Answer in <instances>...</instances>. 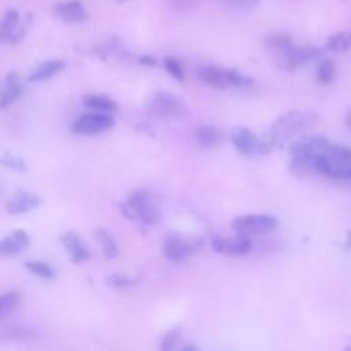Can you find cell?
<instances>
[{"instance_id": "1", "label": "cell", "mask_w": 351, "mask_h": 351, "mask_svg": "<svg viewBox=\"0 0 351 351\" xmlns=\"http://www.w3.org/2000/svg\"><path fill=\"white\" fill-rule=\"evenodd\" d=\"M321 121L319 115L314 111L289 110L277 117L269 128V143L273 147L282 145L292 140L295 136L313 129Z\"/></svg>"}, {"instance_id": "2", "label": "cell", "mask_w": 351, "mask_h": 351, "mask_svg": "<svg viewBox=\"0 0 351 351\" xmlns=\"http://www.w3.org/2000/svg\"><path fill=\"white\" fill-rule=\"evenodd\" d=\"M313 170L328 178L351 180V148L330 144L314 159Z\"/></svg>"}, {"instance_id": "3", "label": "cell", "mask_w": 351, "mask_h": 351, "mask_svg": "<svg viewBox=\"0 0 351 351\" xmlns=\"http://www.w3.org/2000/svg\"><path fill=\"white\" fill-rule=\"evenodd\" d=\"M329 145L330 143L322 136H307L293 141L289 147L291 170L296 174L314 171V159Z\"/></svg>"}, {"instance_id": "4", "label": "cell", "mask_w": 351, "mask_h": 351, "mask_svg": "<svg viewBox=\"0 0 351 351\" xmlns=\"http://www.w3.org/2000/svg\"><path fill=\"white\" fill-rule=\"evenodd\" d=\"M122 211L129 219H137L145 225H155L162 218L156 197L147 189L133 191L122 204Z\"/></svg>"}, {"instance_id": "5", "label": "cell", "mask_w": 351, "mask_h": 351, "mask_svg": "<svg viewBox=\"0 0 351 351\" xmlns=\"http://www.w3.org/2000/svg\"><path fill=\"white\" fill-rule=\"evenodd\" d=\"M148 112L159 119H181L186 114L184 103L170 92L159 90L154 93L147 104Z\"/></svg>"}, {"instance_id": "6", "label": "cell", "mask_w": 351, "mask_h": 351, "mask_svg": "<svg viewBox=\"0 0 351 351\" xmlns=\"http://www.w3.org/2000/svg\"><path fill=\"white\" fill-rule=\"evenodd\" d=\"M230 140L233 147L243 155L259 156L266 155L273 149V145L261 137H258L251 129L245 126H237L230 132Z\"/></svg>"}, {"instance_id": "7", "label": "cell", "mask_w": 351, "mask_h": 351, "mask_svg": "<svg viewBox=\"0 0 351 351\" xmlns=\"http://www.w3.org/2000/svg\"><path fill=\"white\" fill-rule=\"evenodd\" d=\"M278 226V219L269 214H245L236 217L232 228L237 234L261 236L274 230Z\"/></svg>"}, {"instance_id": "8", "label": "cell", "mask_w": 351, "mask_h": 351, "mask_svg": "<svg viewBox=\"0 0 351 351\" xmlns=\"http://www.w3.org/2000/svg\"><path fill=\"white\" fill-rule=\"evenodd\" d=\"M114 119L106 112H88L78 117L73 122L71 132L80 136H92L110 130L114 126Z\"/></svg>"}, {"instance_id": "9", "label": "cell", "mask_w": 351, "mask_h": 351, "mask_svg": "<svg viewBox=\"0 0 351 351\" xmlns=\"http://www.w3.org/2000/svg\"><path fill=\"white\" fill-rule=\"evenodd\" d=\"M252 247L251 239L244 234L236 237H215L211 240V248L221 255L226 256H241L250 252Z\"/></svg>"}, {"instance_id": "10", "label": "cell", "mask_w": 351, "mask_h": 351, "mask_svg": "<svg viewBox=\"0 0 351 351\" xmlns=\"http://www.w3.org/2000/svg\"><path fill=\"white\" fill-rule=\"evenodd\" d=\"M319 55H321L319 48L314 45H302V47L292 45V48L288 51L285 58L280 62V67H282L287 71H293L313 62Z\"/></svg>"}, {"instance_id": "11", "label": "cell", "mask_w": 351, "mask_h": 351, "mask_svg": "<svg viewBox=\"0 0 351 351\" xmlns=\"http://www.w3.org/2000/svg\"><path fill=\"white\" fill-rule=\"evenodd\" d=\"M195 252V245L181 236H171L166 239L162 244V254L166 259L171 262H184L189 259Z\"/></svg>"}, {"instance_id": "12", "label": "cell", "mask_w": 351, "mask_h": 351, "mask_svg": "<svg viewBox=\"0 0 351 351\" xmlns=\"http://www.w3.org/2000/svg\"><path fill=\"white\" fill-rule=\"evenodd\" d=\"M41 203L43 197L40 195L29 191H18L10 197V200L5 204V208L8 214L18 215L37 208Z\"/></svg>"}, {"instance_id": "13", "label": "cell", "mask_w": 351, "mask_h": 351, "mask_svg": "<svg viewBox=\"0 0 351 351\" xmlns=\"http://www.w3.org/2000/svg\"><path fill=\"white\" fill-rule=\"evenodd\" d=\"M197 78L203 84L213 88H218V89H225L232 86L230 69H223L213 64L202 66L197 70Z\"/></svg>"}, {"instance_id": "14", "label": "cell", "mask_w": 351, "mask_h": 351, "mask_svg": "<svg viewBox=\"0 0 351 351\" xmlns=\"http://www.w3.org/2000/svg\"><path fill=\"white\" fill-rule=\"evenodd\" d=\"M60 243L69 252V258L73 263H82L89 259L90 252L77 233H74L71 230L62 233Z\"/></svg>"}, {"instance_id": "15", "label": "cell", "mask_w": 351, "mask_h": 351, "mask_svg": "<svg viewBox=\"0 0 351 351\" xmlns=\"http://www.w3.org/2000/svg\"><path fill=\"white\" fill-rule=\"evenodd\" d=\"M25 33V26L21 25V16L16 10H10L1 22V41L3 43H18Z\"/></svg>"}, {"instance_id": "16", "label": "cell", "mask_w": 351, "mask_h": 351, "mask_svg": "<svg viewBox=\"0 0 351 351\" xmlns=\"http://www.w3.org/2000/svg\"><path fill=\"white\" fill-rule=\"evenodd\" d=\"M29 245V236L25 230L16 229L7 236H4L0 241V254L3 258L15 256Z\"/></svg>"}, {"instance_id": "17", "label": "cell", "mask_w": 351, "mask_h": 351, "mask_svg": "<svg viewBox=\"0 0 351 351\" xmlns=\"http://www.w3.org/2000/svg\"><path fill=\"white\" fill-rule=\"evenodd\" d=\"M55 12L62 21L69 23H80L88 18V14L82 3L77 0H70V1H63L56 4Z\"/></svg>"}, {"instance_id": "18", "label": "cell", "mask_w": 351, "mask_h": 351, "mask_svg": "<svg viewBox=\"0 0 351 351\" xmlns=\"http://www.w3.org/2000/svg\"><path fill=\"white\" fill-rule=\"evenodd\" d=\"M23 93V85L16 73H8L3 81L1 88V99H0V108L4 110L11 106L21 95Z\"/></svg>"}, {"instance_id": "19", "label": "cell", "mask_w": 351, "mask_h": 351, "mask_svg": "<svg viewBox=\"0 0 351 351\" xmlns=\"http://www.w3.org/2000/svg\"><path fill=\"white\" fill-rule=\"evenodd\" d=\"M192 136H193V140L196 141V144L203 148L215 147V145L221 144L223 140V133L213 125L197 126L196 129H193Z\"/></svg>"}, {"instance_id": "20", "label": "cell", "mask_w": 351, "mask_h": 351, "mask_svg": "<svg viewBox=\"0 0 351 351\" xmlns=\"http://www.w3.org/2000/svg\"><path fill=\"white\" fill-rule=\"evenodd\" d=\"M64 63L60 59H49L36 66V69L27 75V81H44L51 78L52 75L58 74L63 69Z\"/></svg>"}, {"instance_id": "21", "label": "cell", "mask_w": 351, "mask_h": 351, "mask_svg": "<svg viewBox=\"0 0 351 351\" xmlns=\"http://www.w3.org/2000/svg\"><path fill=\"white\" fill-rule=\"evenodd\" d=\"M82 103L86 108H90V110H95L99 112H114L118 108L117 103L112 99H110L108 96L96 95V93L84 95Z\"/></svg>"}, {"instance_id": "22", "label": "cell", "mask_w": 351, "mask_h": 351, "mask_svg": "<svg viewBox=\"0 0 351 351\" xmlns=\"http://www.w3.org/2000/svg\"><path fill=\"white\" fill-rule=\"evenodd\" d=\"M93 239L97 241V244H100L103 255L106 258L114 259V258H117L119 255V248H118V244H117L115 239L106 229L96 228L93 230Z\"/></svg>"}, {"instance_id": "23", "label": "cell", "mask_w": 351, "mask_h": 351, "mask_svg": "<svg viewBox=\"0 0 351 351\" xmlns=\"http://www.w3.org/2000/svg\"><path fill=\"white\" fill-rule=\"evenodd\" d=\"M21 293L18 291H7L1 295L0 299V318L5 319V317L16 310L21 303Z\"/></svg>"}, {"instance_id": "24", "label": "cell", "mask_w": 351, "mask_h": 351, "mask_svg": "<svg viewBox=\"0 0 351 351\" xmlns=\"http://www.w3.org/2000/svg\"><path fill=\"white\" fill-rule=\"evenodd\" d=\"M351 45V32H337L326 41V49L332 52L347 51Z\"/></svg>"}, {"instance_id": "25", "label": "cell", "mask_w": 351, "mask_h": 351, "mask_svg": "<svg viewBox=\"0 0 351 351\" xmlns=\"http://www.w3.org/2000/svg\"><path fill=\"white\" fill-rule=\"evenodd\" d=\"M335 78V63L330 59H322L317 66L315 80L319 85H329Z\"/></svg>"}, {"instance_id": "26", "label": "cell", "mask_w": 351, "mask_h": 351, "mask_svg": "<svg viewBox=\"0 0 351 351\" xmlns=\"http://www.w3.org/2000/svg\"><path fill=\"white\" fill-rule=\"evenodd\" d=\"M25 267L30 273H33L34 276L43 280H52L55 277V271L52 270V267L43 261H26Z\"/></svg>"}, {"instance_id": "27", "label": "cell", "mask_w": 351, "mask_h": 351, "mask_svg": "<svg viewBox=\"0 0 351 351\" xmlns=\"http://www.w3.org/2000/svg\"><path fill=\"white\" fill-rule=\"evenodd\" d=\"M1 337H12L16 340H29L36 337V330L25 325H14L10 329H3Z\"/></svg>"}, {"instance_id": "28", "label": "cell", "mask_w": 351, "mask_h": 351, "mask_svg": "<svg viewBox=\"0 0 351 351\" xmlns=\"http://www.w3.org/2000/svg\"><path fill=\"white\" fill-rule=\"evenodd\" d=\"M181 340V330L180 329H171L169 332L165 333V336L160 339V350L163 351H169L173 350L178 346Z\"/></svg>"}, {"instance_id": "29", "label": "cell", "mask_w": 351, "mask_h": 351, "mask_svg": "<svg viewBox=\"0 0 351 351\" xmlns=\"http://www.w3.org/2000/svg\"><path fill=\"white\" fill-rule=\"evenodd\" d=\"M163 67L166 69V71L176 80L178 81H184L185 78V74H184V70H182V66L180 64V62L171 56L166 58L163 60Z\"/></svg>"}, {"instance_id": "30", "label": "cell", "mask_w": 351, "mask_h": 351, "mask_svg": "<svg viewBox=\"0 0 351 351\" xmlns=\"http://www.w3.org/2000/svg\"><path fill=\"white\" fill-rule=\"evenodd\" d=\"M107 282L111 285V287H115V288H128V287H132L136 284V280L133 277H129L126 274H121V273H114L111 276L107 277Z\"/></svg>"}, {"instance_id": "31", "label": "cell", "mask_w": 351, "mask_h": 351, "mask_svg": "<svg viewBox=\"0 0 351 351\" xmlns=\"http://www.w3.org/2000/svg\"><path fill=\"white\" fill-rule=\"evenodd\" d=\"M1 165L4 167H8L11 170H16V171H25L26 170V163L22 158L11 155V154H4L1 156Z\"/></svg>"}, {"instance_id": "32", "label": "cell", "mask_w": 351, "mask_h": 351, "mask_svg": "<svg viewBox=\"0 0 351 351\" xmlns=\"http://www.w3.org/2000/svg\"><path fill=\"white\" fill-rule=\"evenodd\" d=\"M140 63H141V64H144V66H149V67H152V66H155V64H156V59H155V58H152V56H149V55H144V56H141V58H140Z\"/></svg>"}, {"instance_id": "33", "label": "cell", "mask_w": 351, "mask_h": 351, "mask_svg": "<svg viewBox=\"0 0 351 351\" xmlns=\"http://www.w3.org/2000/svg\"><path fill=\"white\" fill-rule=\"evenodd\" d=\"M229 3H233V4H239V5H254L256 4L259 0H226Z\"/></svg>"}, {"instance_id": "34", "label": "cell", "mask_w": 351, "mask_h": 351, "mask_svg": "<svg viewBox=\"0 0 351 351\" xmlns=\"http://www.w3.org/2000/svg\"><path fill=\"white\" fill-rule=\"evenodd\" d=\"M344 250H347V251H350V250H351V230L347 233V239H346Z\"/></svg>"}, {"instance_id": "35", "label": "cell", "mask_w": 351, "mask_h": 351, "mask_svg": "<svg viewBox=\"0 0 351 351\" xmlns=\"http://www.w3.org/2000/svg\"><path fill=\"white\" fill-rule=\"evenodd\" d=\"M344 123H346V126L351 130V110L346 114V118H344Z\"/></svg>"}, {"instance_id": "36", "label": "cell", "mask_w": 351, "mask_h": 351, "mask_svg": "<svg viewBox=\"0 0 351 351\" xmlns=\"http://www.w3.org/2000/svg\"><path fill=\"white\" fill-rule=\"evenodd\" d=\"M181 350H197V347L196 346H184V347H181Z\"/></svg>"}]
</instances>
